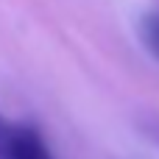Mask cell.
I'll list each match as a JSON object with an SVG mask.
<instances>
[{
	"instance_id": "cell-2",
	"label": "cell",
	"mask_w": 159,
	"mask_h": 159,
	"mask_svg": "<svg viewBox=\"0 0 159 159\" xmlns=\"http://www.w3.org/2000/svg\"><path fill=\"white\" fill-rule=\"evenodd\" d=\"M140 39L148 48V53L159 59V8L157 11H148L140 20Z\"/></svg>"
},
{
	"instance_id": "cell-3",
	"label": "cell",
	"mask_w": 159,
	"mask_h": 159,
	"mask_svg": "<svg viewBox=\"0 0 159 159\" xmlns=\"http://www.w3.org/2000/svg\"><path fill=\"white\" fill-rule=\"evenodd\" d=\"M11 137H14V126H11L6 117H0V159H8Z\"/></svg>"
},
{
	"instance_id": "cell-1",
	"label": "cell",
	"mask_w": 159,
	"mask_h": 159,
	"mask_svg": "<svg viewBox=\"0 0 159 159\" xmlns=\"http://www.w3.org/2000/svg\"><path fill=\"white\" fill-rule=\"evenodd\" d=\"M8 159H53V157H50L45 140L39 137V131H34L31 126H14Z\"/></svg>"
}]
</instances>
